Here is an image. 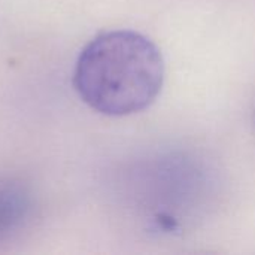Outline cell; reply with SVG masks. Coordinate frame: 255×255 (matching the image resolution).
I'll return each mask as SVG.
<instances>
[{"label":"cell","instance_id":"cell-1","mask_svg":"<svg viewBox=\"0 0 255 255\" xmlns=\"http://www.w3.org/2000/svg\"><path fill=\"white\" fill-rule=\"evenodd\" d=\"M164 61L146 36L133 30H111L96 36L81 51L73 85L94 111L126 117L146 109L160 94Z\"/></svg>","mask_w":255,"mask_h":255},{"label":"cell","instance_id":"cell-2","mask_svg":"<svg viewBox=\"0 0 255 255\" xmlns=\"http://www.w3.org/2000/svg\"><path fill=\"white\" fill-rule=\"evenodd\" d=\"M31 208L30 194L13 182H0V238L12 233L27 220Z\"/></svg>","mask_w":255,"mask_h":255}]
</instances>
